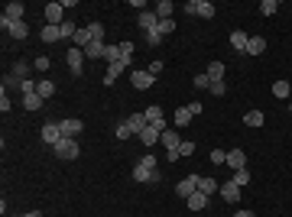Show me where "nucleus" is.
Wrapping results in <instances>:
<instances>
[{
  "mask_svg": "<svg viewBox=\"0 0 292 217\" xmlns=\"http://www.w3.org/2000/svg\"><path fill=\"white\" fill-rule=\"evenodd\" d=\"M72 42H75V49H85L88 42H91V36H88V26H78V32H75V39H72Z\"/></svg>",
  "mask_w": 292,
  "mask_h": 217,
  "instance_id": "f704fd0d",
  "label": "nucleus"
},
{
  "mask_svg": "<svg viewBox=\"0 0 292 217\" xmlns=\"http://www.w3.org/2000/svg\"><path fill=\"white\" fill-rule=\"evenodd\" d=\"M20 85H23V81H20L16 75H7V78H3V91H20Z\"/></svg>",
  "mask_w": 292,
  "mask_h": 217,
  "instance_id": "a19ab883",
  "label": "nucleus"
},
{
  "mask_svg": "<svg viewBox=\"0 0 292 217\" xmlns=\"http://www.w3.org/2000/svg\"><path fill=\"white\" fill-rule=\"evenodd\" d=\"M188 155H195V143L192 140H182V146H179V159H188Z\"/></svg>",
  "mask_w": 292,
  "mask_h": 217,
  "instance_id": "ea45409f",
  "label": "nucleus"
},
{
  "mask_svg": "<svg viewBox=\"0 0 292 217\" xmlns=\"http://www.w3.org/2000/svg\"><path fill=\"white\" fill-rule=\"evenodd\" d=\"M36 88H39V81H30V78H26L23 85H20V91H23V94H33Z\"/></svg>",
  "mask_w": 292,
  "mask_h": 217,
  "instance_id": "3c124183",
  "label": "nucleus"
},
{
  "mask_svg": "<svg viewBox=\"0 0 292 217\" xmlns=\"http://www.w3.org/2000/svg\"><path fill=\"white\" fill-rule=\"evenodd\" d=\"M140 165H146V169H159V159H156L153 153H146L143 159H140Z\"/></svg>",
  "mask_w": 292,
  "mask_h": 217,
  "instance_id": "49530a36",
  "label": "nucleus"
},
{
  "mask_svg": "<svg viewBox=\"0 0 292 217\" xmlns=\"http://www.w3.org/2000/svg\"><path fill=\"white\" fill-rule=\"evenodd\" d=\"M123 68H127V62H114V65H108V75H104V85H114V81H117V78H120L123 75Z\"/></svg>",
  "mask_w": 292,
  "mask_h": 217,
  "instance_id": "f3484780",
  "label": "nucleus"
},
{
  "mask_svg": "<svg viewBox=\"0 0 292 217\" xmlns=\"http://www.w3.org/2000/svg\"><path fill=\"white\" fill-rule=\"evenodd\" d=\"M133 182H153V185H156V182H162V172L159 169H146V165H133Z\"/></svg>",
  "mask_w": 292,
  "mask_h": 217,
  "instance_id": "0eeeda50",
  "label": "nucleus"
},
{
  "mask_svg": "<svg viewBox=\"0 0 292 217\" xmlns=\"http://www.w3.org/2000/svg\"><path fill=\"white\" fill-rule=\"evenodd\" d=\"M120 62H133V42H120Z\"/></svg>",
  "mask_w": 292,
  "mask_h": 217,
  "instance_id": "58836bf2",
  "label": "nucleus"
},
{
  "mask_svg": "<svg viewBox=\"0 0 292 217\" xmlns=\"http://www.w3.org/2000/svg\"><path fill=\"white\" fill-rule=\"evenodd\" d=\"M224 165H231L234 172L247 169V153H244V149H227V162H224Z\"/></svg>",
  "mask_w": 292,
  "mask_h": 217,
  "instance_id": "f8f14e48",
  "label": "nucleus"
},
{
  "mask_svg": "<svg viewBox=\"0 0 292 217\" xmlns=\"http://www.w3.org/2000/svg\"><path fill=\"white\" fill-rule=\"evenodd\" d=\"M23 217H26V214H23Z\"/></svg>",
  "mask_w": 292,
  "mask_h": 217,
  "instance_id": "680f3d73",
  "label": "nucleus"
},
{
  "mask_svg": "<svg viewBox=\"0 0 292 217\" xmlns=\"http://www.w3.org/2000/svg\"><path fill=\"white\" fill-rule=\"evenodd\" d=\"M211 81H224V75H227V68H224V62H211L208 65V71H205Z\"/></svg>",
  "mask_w": 292,
  "mask_h": 217,
  "instance_id": "a878e982",
  "label": "nucleus"
},
{
  "mask_svg": "<svg viewBox=\"0 0 292 217\" xmlns=\"http://www.w3.org/2000/svg\"><path fill=\"white\" fill-rule=\"evenodd\" d=\"M10 75H16L20 81H26V78H30V62H26V59H20V62H13V71H10Z\"/></svg>",
  "mask_w": 292,
  "mask_h": 217,
  "instance_id": "2f4dec72",
  "label": "nucleus"
},
{
  "mask_svg": "<svg viewBox=\"0 0 292 217\" xmlns=\"http://www.w3.org/2000/svg\"><path fill=\"white\" fill-rule=\"evenodd\" d=\"M127 126H130V130L140 136V133L149 126V124H146V114H130V117H127Z\"/></svg>",
  "mask_w": 292,
  "mask_h": 217,
  "instance_id": "a211bd4d",
  "label": "nucleus"
},
{
  "mask_svg": "<svg viewBox=\"0 0 292 217\" xmlns=\"http://www.w3.org/2000/svg\"><path fill=\"white\" fill-rule=\"evenodd\" d=\"M0 114H10V97H7V91L0 94Z\"/></svg>",
  "mask_w": 292,
  "mask_h": 217,
  "instance_id": "603ef678",
  "label": "nucleus"
},
{
  "mask_svg": "<svg viewBox=\"0 0 292 217\" xmlns=\"http://www.w3.org/2000/svg\"><path fill=\"white\" fill-rule=\"evenodd\" d=\"M231 217H254V211H237V214H231Z\"/></svg>",
  "mask_w": 292,
  "mask_h": 217,
  "instance_id": "4d7b16f0",
  "label": "nucleus"
},
{
  "mask_svg": "<svg viewBox=\"0 0 292 217\" xmlns=\"http://www.w3.org/2000/svg\"><path fill=\"white\" fill-rule=\"evenodd\" d=\"M159 32H162V36L176 32V20H159Z\"/></svg>",
  "mask_w": 292,
  "mask_h": 217,
  "instance_id": "de8ad7c7",
  "label": "nucleus"
},
{
  "mask_svg": "<svg viewBox=\"0 0 292 217\" xmlns=\"http://www.w3.org/2000/svg\"><path fill=\"white\" fill-rule=\"evenodd\" d=\"M140 26H143L146 32L156 30V26H159V16H156V10H146V13H140Z\"/></svg>",
  "mask_w": 292,
  "mask_h": 217,
  "instance_id": "4be33fe9",
  "label": "nucleus"
},
{
  "mask_svg": "<svg viewBox=\"0 0 292 217\" xmlns=\"http://www.w3.org/2000/svg\"><path fill=\"white\" fill-rule=\"evenodd\" d=\"M36 94H39V97H42V101H49V97H52V94H55V85H52V81H49V78H42V81H39V88H36Z\"/></svg>",
  "mask_w": 292,
  "mask_h": 217,
  "instance_id": "c756f323",
  "label": "nucleus"
},
{
  "mask_svg": "<svg viewBox=\"0 0 292 217\" xmlns=\"http://www.w3.org/2000/svg\"><path fill=\"white\" fill-rule=\"evenodd\" d=\"M65 62H69V71H72V75L81 78V71H85V65H81V62H85V52H81V49L72 46V49H69V55H65Z\"/></svg>",
  "mask_w": 292,
  "mask_h": 217,
  "instance_id": "423d86ee",
  "label": "nucleus"
},
{
  "mask_svg": "<svg viewBox=\"0 0 292 217\" xmlns=\"http://www.w3.org/2000/svg\"><path fill=\"white\" fill-rule=\"evenodd\" d=\"M88 36H91V42H94V39H101V42H104V23H98V20H94V23H88Z\"/></svg>",
  "mask_w": 292,
  "mask_h": 217,
  "instance_id": "e433bc0d",
  "label": "nucleus"
},
{
  "mask_svg": "<svg viewBox=\"0 0 292 217\" xmlns=\"http://www.w3.org/2000/svg\"><path fill=\"white\" fill-rule=\"evenodd\" d=\"M273 94H276L279 101H289V94H292V85L286 81V78H279L276 85H273Z\"/></svg>",
  "mask_w": 292,
  "mask_h": 217,
  "instance_id": "393cba45",
  "label": "nucleus"
},
{
  "mask_svg": "<svg viewBox=\"0 0 292 217\" xmlns=\"http://www.w3.org/2000/svg\"><path fill=\"white\" fill-rule=\"evenodd\" d=\"M39 136H42V143H46V146H55V143L62 140V130H59V124L46 120V124H42V130H39Z\"/></svg>",
  "mask_w": 292,
  "mask_h": 217,
  "instance_id": "1a4fd4ad",
  "label": "nucleus"
},
{
  "mask_svg": "<svg viewBox=\"0 0 292 217\" xmlns=\"http://www.w3.org/2000/svg\"><path fill=\"white\" fill-rule=\"evenodd\" d=\"M159 42H162V32H159V26H156V30L146 32V46H159Z\"/></svg>",
  "mask_w": 292,
  "mask_h": 217,
  "instance_id": "79ce46f5",
  "label": "nucleus"
},
{
  "mask_svg": "<svg viewBox=\"0 0 292 217\" xmlns=\"http://www.w3.org/2000/svg\"><path fill=\"white\" fill-rule=\"evenodd\" d=\"M23 13H26V7L20 0H10L7 7H3V16H7V20H23Z\"/></svg>",
  "mask_w": 292,
  "mask_h": 217,
  "instance_id": "2eb2a0df",
  "label": "nucleus"
},
{
  "mask_svg": "<svg viewBox=\"0 0 292 217\" xmlns=\"http://www.w3.org/2000/svg\"><path fill=\"white\" fill-rule=\"evenodd\" d=\"M198 191H205V194H215V191H221V185H218L215 179H205V175H198Z\"/></svg>",
  "mask_w": 292,
  "mask_h": 217,
  "instance_id": "c85d7f7f",
  "label": "nucleus"
},
{
  "mask_svg": "<svg viewBox=\"0 0 292 217\" xmlns=\"http://www.w3.org/2000/svg\"><path fill=\"white\" fill-rule=\"evenodd\" d=\"M146 71H149V75H162V62H149V68H146Z\"/></svg>",
  "mask_w": 292,
  "mask_h": 217,
  "instance_id": "864d4df0",
  "label": "nucleus"
},
{
  "mask_svg": "<svg viewBox=\"0 0 292 217\" xmlns=\"http://www.w3.org/2000/svg\"><path fill=\"white\" fill-rule=\"evenodd\" d=\"M266 52V39L263 36H250V42H247V55H263Z\"/></svg>",
  "mask_w": 292,
  "mask_h": 217,
  "instance_id": "6ab92c4d",
  "label": "nucleus"
},
{
  "mask_svg": "<svg viewBox=\"0 0 292 217\" xmlns=\"http://www.w3.org/2000/svg\"><path fill=\"white\" fill-rule=\"evenodd\" d=\"M195 191H198V175H188V179H182L176 185V194L185 198V201H188V194H195Z\"/></svg>",
  "mask_w": 292,
  "mask_h": 217,
  "instance_id": "9b49d317",
  "label": "nucleus"
},
{
  "mask_svg": "<svg viewBox=\"0 0 292 217\" xmlns=\"http://www.w3.org/2000/svg\"><path fill=\"white\" fill-rule=\"evenodd\" d=\"M59 130H62V136L78 140V136H81V130H85V124H81V120H75V117H69V120H59Z\"/></svg>",
  "mask_w": 292,
  "mask_h": 217,
  "instance_id": "6e6552de",
  "label": "nucleus"
},
{
  "mask_svg": "<svg viewBox=\"0 0 292 217\" xmlns=\"http://www.w3.org/2000/svg\"><path fill=\"white\" fill-rule=\"evenodd\" d=\"M49 65H52V59H46V55H39L36 62H33V68H36V71H42V75H46V71H49Z\"/></svg>",
  "mask_w": 292,
  "mask_h": 217,
  "instance_id": "37998d69",
  "label": "nucleus"
},
{
  "mask_svg": "<svg viewBox=\"0 0 292 217\" xmlns=\"http://www.w3.org/2000/svg\"><path fill=\"white\" fill-rule=\"evenodd\" d=\"M3 217H7V214H3Z\"/></svg>",
  "mask_w": 292,
  "mask_h": 217,
  "instance_id": "052dcab7",
  "label": "nucleus"
},
{
  "mask_svg": "<svg viewBox=\"0 0 292 217\" xmlns=\"http://www.w3.org/2000/svg\"><path fill=\"white\" fill-rule=\"evenodd\" d=\"M26 217H42V214H39V211H30V214H26Z\"/></svg>",
  "mask_w": 292,
  "mask_h": 217,
  "instance_id": "13d9d810",
  "label": "nucleus"
},
{
  "mask_svg": "<svg viewBox=\"0 0 292 217\" xmlns=\"http://www.w3.org/2000/svg\"><path fill=\"white\" fill-rule=\"evenodd\" d=\"M195 88H201V91H208V88H211V78L205 75V71H201V75H195V81H192Z\"/></svg>",
  "mask_w": 292,
  "mask_h": 217,
  "instance_id": "c03bdc74",
  "label": "nucleus"
},
{
  "mask_svg": "<svg viewBox=\"0 0 292 217\" xmlns=\"http://www.w3.org/2000/svg\"><path fill=\"white\" fill-rule=\"evenodd\" d=\"M130 136H133V130L127 126V120H123V124H117V140H130Z\"/></svg>",
  "mask_w": 292,
  "mask_h": 217,
  "instance_id": "a18cd8bd",
  "label": "nucleus"
},
{
  "mask_svg": "<svg viewBox=\"0 0 292 217\" xmlns=\"http://www.w3.org/2000/svg\"><path fill=\"white\" fill-rule=\"evenodd\" d=\"M39 39H42V42H59V39H62V32H59V26H42Z\"/></svg>",
  "mask_w": 292,
  "mask_h": 217,
  "instance_id": "7c9ffc66",
  "label": "nucleus"
},
{
  "mask_svg": "<svg viewBox=\"0 0 292 217\" xmlns=\"http://www.w3.org/2000/svg\"><path fill=\"white\" fill-rule=\"evenodd\" d=\"M208 91L215 94V97H221V94L227 91V85H224V81H211V88H208Z\"/></svg>",
  "mask_w": 292,
  "mask_h": 217,
  "instance_id": "8fccbe9b",
  "label": "nucleus"
},
{
  "mask_svg": "<svg viewBox=\"0 0 292 217\" xmlns=\"http://www.w3.org/2000/svg\"><path fill=\"white\" fill-rule=\"evenodd\" d=\"M52 153L59 155V159H65V162H72V159H78V140H69V136H62V140L52 146Z\"/></svg>",
  "mask_w": 292,
  "mask_h": 217,
  "instance_id": "7ed1b4c3",
  "label": "nucleus"
},
{
  "mask_svg": "<svg viewBox=\"0 0 292 217\" xmlns=\"http://www.w3.org/2000/svg\"><path fill=\"white\" fill-rule=\"evenodd\" d=\"M247 42H250V36H247V32H231V46L237 49V52H247Z\"/></svg>",
  "mask_w": 292,
  "mask_h": 217,
  "instance_id": "cd10ccee",
  "label": "nucleus"
},
{
  "mask_svg": "<svg viewBox=\"0 0 292 217\" xmlns=\"http://www.w3.org/2000/svg\"><path fill=\"white\" fill-rule=\"evenodd\" d=\"M104 62L108 65L120 62V42H108V46H104Z\"/></svg>",
  "mask_w": 292,
  "mask_h": 217,
  "instance_id": "5701e85b",
  "label": "nucleus"
},
{
  "mask_svg": "<svg viewBox=\"0 0 292 217\" xmlns=\"http://www.w3.org/2000/svg\"><path fill=\"white\" fill-rule=\"evenodd\" d=\"M185 13L188 16H201V20H215V3H208V0H188L185 3Z\"/></svg>",
  "mask_w": 292,
  "mask_h": 217,
  "instance_id": "f257e3e1",
  "label": "nucleus"
},
{
  "mask_svg": "<svg viewBox=\"0 0 292 217\" xmlns=\"http://www.w3.org/2000/svg\"><path fill=\"white\" fill-rule=\"evenodd\" d=\"M221 198H224L227 204H237V201H240V188L234 185V182H224V185H221Z\"/></svg>",
  "mask_w": 292,
  "mask_h": 217,
  "instance_id": "4468645a",
  "label": "nucleus"
},
{
  "mask_svg": "<svg viewBox=\"0 0 292 217\" xmlns=\"http://www.w3.org/2000/svg\"><path fill=\"white\" fill-rule=\"evenodd\" d=\"M143 114H146V124H166V117H162V107H159V104H149Z\"/></svg>",
  "mask_w": 292,
  "mask_h": 217,
  "instance_id": "aec40b11",
  "label": "nucleus"
},
{
  "mask_svg": "<svg viewBox=\"0 0 292 217\" xmlns=\"http://www.w3.org/2000/svg\"><path fill=\"white\" fill-rule=\"evenodd\" d=\"M162 133H166V124H149V126H146V130H143V133H140V136H137V140L143 143L146 149H153L156 143L162 140Z\"/></svg>",
  "mask_w": 292,
  "mask_h": 217,
  "instance_id": "20e7f679",
  "label": "nucleus"
},
{
  "mask_svg": "<svg viewBox=\"0 0 292 217\" xmlns=\"http://www.w3.org/2000/svg\"><path fill=\"white\" fill-rule=\"evenodd\" d=\"M172 13H176V3H172V0H159V3H156V16H159V20H172Z\"/></svg>",
  "mask_w": 292,
  "mask_h": 217,
  "instance_id": "412c9836",
  "label": "nucleus"
},
{
  "mask_svg": "<svg viewBox=\"0 0 292 217\" xmlns=\"http://www.w3.org/2000/svg\"><path fill=\"white\" fill-rule=\"evenodd\" d=\"M104 46L108 42H101V39H94V42H88L81 52H85V59H104Z\"/></svg>",
  "mask_w": 292,
  "mask_h": 217,
  "instance_id": "dca6fc26",
  "label": "nucleus"
},
{
  "mask_svg": "<svg viewBox=\"0 0 292 217\" xmlns=\"http://www.w3.org/2000/svg\"><path fill=\"white\" fill-rule=\"evenodd\" d=\"M162 146H166V153H176V149L179 146H182V136H179V133L176 130H166V133H162Z\"/></svg>",
  "mask_w": 292,
  "mask_h": 217,
  "instance_id": "ddd939ff",
  "label": "nucleus"
},
{
  "mask_svg": "<svg viewBox=\"0 0 292 217\" xmlns=\"http://www.w3.org/2000/svg\"><path fill=\"white\" fill-rule=\"evenodd\" d=\"M130 81H133V88H137V91H146V88H153V81H156V78L149 75L146 68H133Z\"/></svg>",
  "mask_w": 292,
  "mask_h": 217,
  "instance_id": "9d476101",
  "label": "nucleus"
},
{
  "mask_svg": "<svg viewBox=\"0 0 292 217\" xmlns=\"http://www.w3.org/2000/svg\"><path fill=\"white\" fill-rule=\"evenodd\" d=\"M130 7H133V10H143V13H146V0H130Z\"/></svg>",
  "mask_w": 292,
  "mask_h": 217,
  "instance_id": "5fc2aeb1",
  "label": "nucleus"
},
{
  "mask_svg": "<svg viewBox=\"0 0 292 217\" xmlns=\"http://www.w3.org/2000/svg\"><path fill=\"white\" fill-rule=\"evenodd\" d=\"M188 120H192V114H188V107H179L176 114H172V124H176V126H185Z\"/></svg>",
  "mask_w": 292,
  "mask_h": 217,
  "instance_id": "c9c22d12",
  "label": "nucleus"
},
{
  "mask_svg": "<svg viewBox=\"0 0 292 217\" xmlns=\"http://www.w3.org/2000/svg\"><path fill=\"white\" fill-rule=\"evenodd\" d=\"M211 162H215V165L227 162V153H224V149H211Z\"/></svg>",
  "mask_w": 292,
  "mask_h": 217,
  "instance_id": "09e8293b",
  "label": "nucleus"
},
{
  "mask_svg": "<svg viewBox=\"0 0 292 217\" xmlns=\"http://www.w3.org/2000/svg\"><path fill=\"white\" fill-rule=\"evenodd\" d=\"M42 16H46V26H62V23H65V7L52 0V3L42 7Z\"/></svg>",
  "mask_w": 292,
  "mask_h": 217,
  "instance_id": "39448f33",
  "label": "nucleus"
},
{
  "mask_svg": "<svg viewBox=\"0 0 292 217\" xmlns=\"http://www.w3.org/2000/svg\"><path fill=\"white\" fill-rule=\"evenodd\" d=\"M0 26H3V32H7V36H13L16 42L30 36V26H26V20H7V16H0Z\"/></svg>",
  "mask_w": 292,
  "mask_h": 217,
  "instance_id": "f03ea898",
  "label": "nucleus"
},
{
  "mask_svg": "<svg viewBox=\"0 0 292 217\" xmlns=\"http://www.w3.org/2000/svg\"><path fill=\"white\" fill-rule=\"evenodd\" d=\"M23 107L33 114V110H39V107H42V97H39L36 91H33V94H23Z\"/></svg>",
  "mask_w": 292,
  "mask_h": 217,
  "instance_id": "473e14b6",
  "label": "nucleus"
},
{
  "mask_svg": "<svg viewBox=\"0 0 292 217\" xmlns=\"http://www.w3.org/2000/svg\"><path fill=\"white\" fill-rule=\"evenodd\" d=\"M188 114H192V117H195V114H201V104H198V101H192V104H188Z\"/></svg>",
  "mask_w": 292,
  "mask_h": 217,
  "instance_id": "6e6d98bb",
  "label": "nucleus"
},
{
  "mask_svg": "<svg viewBox=\"0 0 292 217\" xmlns=\"http://www.w3.org/2000/svg\"><path fill=\"white\" fill-rule=\"evenodd\" d=\"M244 124L256 130V126H263V124H266V117H263V110H247V114H244Z\"/></svg>",
  "mask_w": 292,
  "mask_h": 217,
  "instance_id": "b1692460",
  "label": "nucleus"
},
{
  "mask_svg": "<svg viewBox=\"0 0 292 217\" xmlns=\"http://www.w3.org/2000/svg\"><path fill=\"white\" fill-rule=\"evenodd\" d=\"M188 208H192V211H205V208H208V194H205V191L188 194Z\"/></svg>",
  "mask_w": 292,
  "mask_h": 217,
  "instance_id": "bb28decb",
  "label": "nucleus"
},
{
  "mask_svg": "<svg viewBox=\"0 0 292 217\" xmlns=\"http://www.w3.org/2000/svg\"><path fill=\"white\" fill-rule=\"evenodd\" d=\"M289 114H292V101H289Z\"/></svg>",
  "mask_w": 292,
  "mask_h": 217,
  "instance_id": "bf43d9fd",
  "label": "nucleus"
},
{
  "mask_svg": "<svg viewBox=\"0 0 292 217\" xmlns=\"http://www.w3.org/2000/svg\"><path fill=\"white\" fill-rule=\"evenodd\" d=\"M276 10H279V0H263V3H260V13L263 16H273Z\"/></svg>",
  "mask_w": 292,
  "mask_h": 217,
  "instance_id": "4c0bfd02",
  "label": "nucleus"
},
{
  "mask_svg": "<svg viewBox=\"0 0 292 217\" xmlns=\"http://www.w3.org/2000/svg\"><path fill=\"white\" fill-rule=\"evenodd\" d=\"M231 182H234L237 188H247V185H250V169H237V172L231 175Z\"/></svg>",
  "mask_w": 292,
  "mask_h": 217,
  "instance_id": "72a5a7b5",
  "label": "nucleus"
}]
</instances>
